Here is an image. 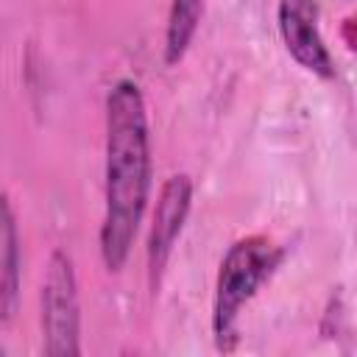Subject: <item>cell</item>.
Wrapping results in <instances>:
<instances>
[{"mask_svg": "<svg viewBox=\"0 0 357 357\" xmlns=\"http://www.w3.org/2000/svg\"><path fill=\"white\" fill-rule=\"evenodd\" d=\"M78 282L73 259L64 251H53L42 279V346L45 354L73 357L78 346Z\"/></svg>", "mask_w": 357, "mask_h": 357, "instance_id": "3957f363", "label": "cell"}, {"mask_svg": "<svg viewBox=\"0 0 357 357\" xmlns=\"http://www.w3.org/2000/svg\"><path fill=\"white\" fill-rule=\"evenodd\" d=\"M204 14V0H173L170 14H167V28H165V61L176 64L184 59L198 22Z\"/></svg>", "mask_w": 357, "mask_h": 357, "instance_id": "52a82bcc", "label": "cell"}, {"mask_svg": "<svg viewBox=\"0 0 357 357\" xmlns=\"http://www.w3.org/2000/svg\"><path fill=\"white\" fill-rule=\"evenodd\" d=\"M20 301V237L11 204L0 195V326L11 324Z\"/></svg>", "mask_w": 357, "mask_h": 357, "instance_id": "8992f818", "label": "cell"}, {"mask_svg": "<svg viewBox=\"0 0 357 357\" xmlns=\"http://www.w3.org/2000/svg\"><path fill=\"white\" fill-rule=\"evenodd\" d=\"M279 259H282V248L262 234L243 237L226 251L218 271L215 304H212V332H215L218 349L223 351L234 349L237 315L259 290V284L268 282Z\"/></svg>", "mask_w": 357, "mask_h": 357, "instance_id": "7a4b0ae2", "label": "cell"}, {"mask_svg": "<svg viewBox=\"0 0 357 357\" xmlns=\"http://www.w3.org/2000/svg\"><path fill=\"white\" fill-rule=\"evenodd\" d=\"M190 201H192V181L187 173H176L162 184V192H159V201L153 209L151 234H148V265H151L153 282L162 273V268L181 234V226L190 212Z\"/></svg>", "mask_w": 357, "mask_h": 357, "instance_id": "5b68a950", "label": "cell"}, {"mask_svg": "<svg viewBox=\"0 0 357 357\" xmlns=\"http://www.w3.org/2000/svg\"><path fill=\"white\" fill-rule=\"evenodd\" d=\"M151 192V137L142 92L117 81L106 98V212L100 226L103 265L117 273L137 237Z\"/></svg>", "mask_w": 357, "mask_h": 357, "instance_id": "6da1fadb", "label": "cell"}, {"mask_svg": "<svg viewBox=\"0 0 357 357\" xmlns=\"http://www.w3.org/2000/svg\"><path fill=\"white\" fill-rule=\"evenodd\" d=\"M279 33L290 56L310 73L321 78L335 75L332 56L318 31V6L315 0H279Z\"/></svg>", "mask_w": 357, "mask_h": 357, "instance_id": "277c9868", "label": "cell"}]
</instances>
